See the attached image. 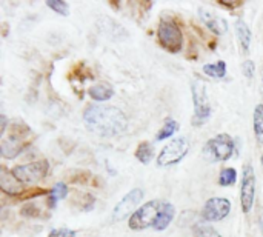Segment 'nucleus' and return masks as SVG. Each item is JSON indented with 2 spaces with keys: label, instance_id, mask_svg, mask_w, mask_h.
Wrapping results in <instances>:
<instances>
[{
  "label": "nucleus",
  "instance_id": "nucleus-1",
  "mask_svg": "<svg viewBox=\"0 0 263 237\" xmlns=\"http://www.w3.org/2000/svg\"><path fill=\"white\" fill-rule=\"evenodd\" d=\"M83 122L91 133L102 137L119 136L128 126V119L120 108L100 103L86 106L83 113Z\"/></svg>",
  "mask_w": 263,
  "mask_h": 237
},
{
  "label": "nucleus",
  "instance_id": "nucleus-2",
  "mask_svg": "<svg viewBox=\"0 0 263 237\" xmlns=\"http://www.w3.org/2000/svg\"><path fill=\"white\" fill-rule=\"evenodd\" d=\"M176 216V208L168 200H149L142 205L128 221L131 230L140 231L146 228H153L156 231H163L170 227Z\"/></svg>",
  "mask_w": 263,
  "mask_h": 237
},
{
  "label": "nucleus",
  "instance_id": "nucleus-3",
  "mask_svg": "<svg viewBox=\"0 0 263 237\" xmlns=\"http://www.w3.org/2000/svg\"><path fill=\"white\" fill-rule=\"evenodd\" d=\"M236 151L234 140L228 134H217L216 137L210 139L203 147V154L211 162H227L233 157Z\"/></svg>",
  "mask_w": 263,
  "mask_h": 237
},
{
  "label": "nucleus",
  "instance_id": "nucleus-4",
  "mask_svg": "<svg viewBox=\"0 0 263 237\" xmlns=\"http://www.w3.org/2000/svg\"><path fill=\"white\" fill-rule=\"evenodd\" d=\"M157 37H159V43L162 45V48H165L166 51L173 54L180 52L183 48V34L179 25L173 20H168V19L160 20Z\"/></svg>",
  "mask_w": 263,
  "mask_h": 237
},
{
  "label": "nucleus",
  "instance_id": "nucleus-5",
  "mask_svg": "<svg viewBox=\"0 0 263 237\" xmlns=\"http://www.w3.org/2000/svg\"><path fill=\"white\" fill-rule=\"evenodd\" d=\"M193 103H194V125H202L211 116V103L206 93V85L200 79L194 80L191 85Z\"/></svg>",
  "mask_w": 263,
  "mask_h": 237
},
{
  "label": "nucleus",
  "instance_id": "nucleus-6",
  "mask_svg": "<svg viewBox=\"0 0 263 237\" xmlns=\"http://www.w3.org/2000/svg\"><path fill=\"white\" fill-rule=\"evenodd\" d=\"M190 151V140L186 137H177L173 139L171 142H168L159 157H157V165L159 167H173L176 163H179Z\"/></svg>",
  "mask_w": 263,
  "mask_h": 237
},
{
  "label": "nucleus",
  "instance_id": "nucleus-7",
  "mask_svg": "<svg viewBox=\"0 0 263 237\" xmlns=\"http://www.w3.org/2000/svg\"><path fill=\"white\" fill-rule=\"evenodd\" d=\"M49 162L48 160H37L25 165H17L11 170L14 177L22 184H37L48 176Z\"/></svg>",
  "mask_w": 263,
  "mask_h": 237
},
{
  "label": "nucleus",
  "instance_id": "nucleus-8",
  "mask_svg": "<svg viewBox=\"0 0 263 237\" xmlns=\"http://www.w3.org/2000/svg\"><path fill=\"white\" fill-rule=\"evenodd\" d=\"M256 197V173L251 163L243 167L242 185H240V205L245 214L251 213Z\"/></svg>",
  "mask_w": 263,
  "mask_h": 237
},
{
  "label": "nucleus",
  "instance_id": "nucleus-9",
  "mask_svg": "<svg viewBox=\"0 0 263 237\" xmlns=\"http://www.w3.org/2000/svg\"><path fill=\"white\" fill-rule=\"evenodd\" d=\"M143 196H145V193H143V190H140V188H134V190H131L116 207H114V211H112V221L114 222H120V221H123V219H126V217H131L139 208V205H140V202L143 200Z\"/></svg>",
  "mask_w": 263,
  "mask_h": 237
},
{
  "label": "nucleus",
  "instance_id": "nucleus-10",
  "mask_svg": "<svg viewBox=\"0 0 263 237\" xmlns=\"http://www.w3.org/2000/svg\"><path fill=\"white\" fill-rule=\"evenodd\" d=\"M29 133L28 125H22V128L18 130L17 126H14V133L9 137H3L2 143H0V154L5 159H15L25 148V136Z\"/></svg>",
  "mask_w": 263,
  "mask_h": 237
},
{
  "label": "nucleus",
  "instance_id": "nucleus-11",
  "mask_svg": "<svg viewBox=\"0 0 263 237\" xmlns=\"http://www.w3.org/2000/svg\"><path fill=\"white\" fill-rule=\"evenodd\" d=\"M231 211V202L227 197H213L210 199L203 210H202V217L206 222H219L223 221Z\"/></svg>",
  "mask_w": 263,
  "mask_h": 237
},
{
  "label": "nucleus",
  "instance_id": "nucleus-12",
  "mask_svg": "<svg viewBox=\"0 0 263 237\" xmlns=\"http://www.w3.org/2000/svg\"><path fill=\"white\" fill-rule=\"evenodd\" d=\"M199 14H200L202 22L206 25V28H208L210 31H213L214 34L222 35V34H225V32L228 31V23H227V20L222 19L220 15H217L214 11L206 9V8L202 6V8L199 9Z\"/></svg>",
  "mask_w": 263,
  "mask_h": 237
},
{
  "label": "nucleus",
  "instance_id": "nucleus-13",
  "mask_svg": "<svg viewBox=\"0 0 263 237\" xmlns=\"http://www.w3.org/2000/svg\"><path fill=\"white\" fill-rule=\"evenodd\" d=\"M0 188L3 193H6L9 196H15V197H20L25 191L23 184L18 182L14 177V174L11 171H8L5 167H2V170H0Z\"/></svg>",
  "mask_w": 263,
  "mask_h": 237
},
{
  "label": "nucleus",
  "instance_id": "nucleus-14",
  "mask_svg": "<svg viewBox=\"0 0 263 237\" xmlns=\"http://www.w3.org/2000/svg\"><path fill=\"white\" fill-rule=\"evenodd\" d=\"M236 32H237V39H239V43H240V48L245 54L250 52V48H251V39H253V34H251V29L250 26L247 25V22L243 19H237L236 20Z\"/></svg>",
  "mask_w": 263,
  "mask_h": 237
},
{
  "label": "nucleus",
  "instance_id": "nucleus-15",
  "mask_svg": "<svg viewBox=\"0 0 263 237\" xmlns=\"http://www.w3.org/2000/svg\"><path fill=\"white\" fill-rule=\"evenodd\" d=\"M88 94L92 100L96 102H106L109 100L112 96H114V89L109 83L106 82H100V83H96L92 85L89 89H88Z\"/></svg>",
  "mask_w": 263,
  "mask_h": 237
},
{
  "label": "nucleus",
  "instance_id": "nucleus-16",
  "mask_svg": "<svg viewBox=\"0 0 263 237\" xmlns=\"http://www.w3.org/2000/svg\"><path fill=\"white\" fill-rule=\"evenodd\" d=\"M68 196V187L63 182H57L54 184V187L49 190V196H48V207L49 208H55L57 202L65 199Z\"/></svg>",
  "mask_w": 263,
  "mask_h": 237
},
{
  "label": "nucleus",
  "instance_id": "nucleus-17",
  "mask_svg": "<svg viewBox=\"0 0 263 237\" xmlns=\"http://www.w3.org/2000/svg\"><path fill=\"white\" fill-rule=\"evenodd\" d=\"M154 157V147L149 142H140L139 147L136 148V159L143 163L148 165Z\"/></svg>",
  "mask_w": 263,
  "mask_h": 237
},
{
  "label": "nucleus",
  "instance_id": "nucleus-18",
  "mask_svg": "<svg viewBox=\"0 0 263 237\" xmlns=\"http://www.w3.org/2000/svg\"><path fill=\"white\" fill-rule=\"evenodd\" d=\"M203 72L214 79H223L227 76V63L223 60H219L216 63L203 65Z\"/></svg>",
  "mask_w": 263,
  "mask_h": 237
},
{
  "label": "nucleus",
  "instance_id": "nucleus-19",
  "mask_svg": "<svg viewBox=\"0 0 263 237\" xmlns=\"http://www.w3.org/2000/svg\"><path fill=\"white\" fill-rule=\"evenodd\" d=\"M177 131H179V123H177L176 120H173V119H166L165 123H163V126H162L160 131L157 133L156 140L160 142V140L170 139V137H173Z\"/></svg>",
  "mask_w": 263,
  "mask_h": 237
},
{
  "label": "nucleus",
  "instance_id": "nucleus-20",
  "mask_svg": "<svg viewBox=\"0 0 263 237\" xmlns=\"http://www.w3.org/2000/svg\"><path fill=\"white\" fill-rule=\"evenodd\" d=\"M254 134L257 143L263 145V103L256 105L254 108Z\"/></svg>",
  "mask_w": 263,
  "mask_h": 237
},
{
  "label": "nucleus",
  "instance_id": "nucleus-21",
  "mask_svg": "<svg viewBox=\"0 0 263 237\" xmlns=\"http://www.w3.org/2000/svg\"><path fill=\"white\" fill-rule=\"evenodd\" d=\"M237 180V171L234 168H225L222 170L220 173V177H219V184L222 187H231L234 185Z\"/></svg>",
  "mask_w": 263,
  "mask_h": 237
},
{
  "label": "nucleus",
  "instance_id": "nucleus-22",
  "mask_svg": "<svg viewBox=\"0 0 263 237\" xmlns=\"http://www.w3.org/2000/svg\"><path fill=\"white\" fill-rule=\"evenodd\" d=\"M46 6L60 15H69V5L63 0H46Z\"/></svg>",
  "mask_w": 263,
  "mask_h": 237
},
{
  "label": "nucleus",
  "instance_id": "nucleus-23",
  "mask_svg": "<svg viewBox=\"0 0 263 237\" xmlns=\"http://www.w3.org/2000/svg\"><path fill=\"white\" fill-rule=\"evenodd\" d=\"M194 233L197 237H222V234L211 225H197Z\"/></svg>",
  "mask_w": 263,
  "mask_h": 237
},
{
  "label": "nucleus",
  "instance_id": "nucleus-24",
  "mask_svg": "<svg viewBox=\"0 0 263 237\" xmlns=\"http://www.w3.org/2000/svg\"><path fill=\"white\" fill-rule=\"evenodd\" d=\"M76 231L74 230H69L66 227L63 228H55V230H51L48 237H76Z\"/></svg>",
  "mask_w": 263,
  "mask_h": 237
},
{
  "label": "nucleus",
  "instance_id": "nucleus-25",
  "mask_svg": "<svg viewBox=\"0 0 263 237\" xmlns=\"http://www.w3.org/2000/svg\"><path fill=\"white\" fill-rule=\"evenodd\" d=\"M242 71H243V76L248 77L250 80L254 79V74H256V65L253 60H247L242 63Z\"/></svg>",
  "mask_w": 263,
  "mask_h": 237
},
{
  "label": "nucleus",
  "instance_id": "nucleus-26",
  "mask_svg": "<svg viewBox=\"0 0 263 237\" xmlns=\"http://www.w3.org/2000/svg\"><path fill=\"white\" fill-rule=\"evenodd\" d=\"M39 213H40V210L34 204H28L22 208V216H26V217H37V216H40Z\"/></svg>",
  "mask_w": 263,
  "mask_h": 237
},
{
  "label": "nucleus",
  "instance_id": "nucleus-27",
  "mask_svg": "<svg viewBox=\"0 0 263 237\" xmlns=\"http://www.w3.org/2000/svg\"><path fill=\"white\" fill-rule=\"evenodd\" d=\"M219 3L222 6H227V8H239V6H242L243 2L242 0H234V2L233 0H220Z\"/></svg>",
  "mask_w": 263,
  "mask_h": 237
},
{
  "label": "nucleus",
  "instance_id": "nucleus-28",
  "mask_svg": "<svg viewBox=\"0 0 263 237\" xmlns=\"http://www.w3.org/2000/svg\"><path fill=\"white\" fill-rule=\"evenodd\" d=\"M262 94H263V68H262Z\"/></svg>",
  "mask_w": 263,
  "mask_h": 237
},
{
  "label": "nucleus",
  "instance_id": "nucleus-29",
  "mask_svg": "<svg viewBox=\"0 0 263 237\" xmlns=\"http://www.w3.org/2000/svg\"><path fill=\"white\" fill-rule=\"evenodd\" d=\"M262 163H263V156H262Z\"/></svg>",
  "mask_w": 263,
  "mask_h": 237
}]
</instances>
